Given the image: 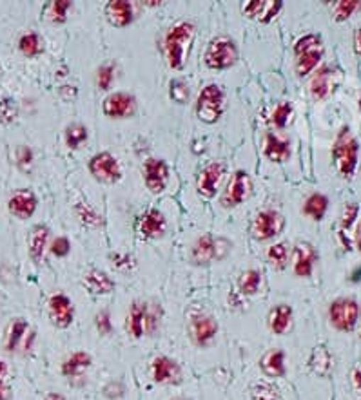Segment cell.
<instances>
[{"mask_svg":"<svg viewBox=\"0 0 361 400\" xmlns=\"http://www.w3.org/2000/svg\"><path fill=\"white\" fill-rule=\"evenodd\" d=\"M193 38L194 25L187 21L178 22V24H174L169 29L164 40V50L171 69H184L187 55H189L191 45H193Z\"/></svg>","mask_w":361,"mask_h":400,"instance_id":"1","label":"cell"},{"mask_svg":"<svg viewBox=\"0 0 361 400\" xmlns=\"http://www.w3.org/2000/svg\"><path fill=\"white\" fill-rule=\"evenodd\" d=\"M296 57V73L298 76H307L309 73L316 69L318 64L323 58V42L318 33L304 35L294 44Z\"/></svg>","mask_w":361,"mask_h":400,"instance_id":"2","label":"cell"},{"mask_svg":"<svg viewBox=\"0 0 361 400\" xmlns=\"http://www.w3.org/2000/svg\"><path fill=\"white\" fill-rule=\"evenodd\" d=\"M357 151H360V145H357L352 132H350L349 129H343V131L338 135L336 143H334L333 158L338 172H340L341 176H345V178L352 176L354 171H356Z\"/></svg>","mask_w":361,"mask_h":400,"instance_id":"3","label":"cell"},{"mask_svg":"<svg viewBox=\"0 0 361 400\" xmlns=\"http://www.w3.org/2000/svg\"><path fill=\"white\" fill-rule=\"evenodd\" d=\"M206 66L209 69H229L238 60V50L236 44L229 37H216L207 45L206 55H204Z\"/></svg>","mask_w":361,"mask_h":400,"instance_id":"4","label":"cell"},{"mask_svg":"<svg viewBox=\"0 0 361 400\" xmlns=\"http://www.w3.org/2000/svg\"><path fill=\"white\" fill-rule=\"evenodd\" d=\"M223 105H226V96L220 87L214 84L204 87L196 100L198 120L204 123H216L223 115Z\"/></svg>","mask_w":361,"mask_h":400,"instance_id":"5","label":"cell"},{"mask_svg":"<svg viewBox=\"0 0 361 400\" xmlns=\"http://www.w3.org/2000/svg\"><path fill=\"white\" fill-rule=\"evenodd\" d=\"M229 250L231 243L227 241L226 237H216L207 234V236H201L196 239L193 250H191V259H193L194 265L201 266L214 261V259H223L229 253Z\"/></svg>","mask_w":361,"mask_h":400,"instance_id":"6","label":"cell"},{"mask_svg":"<svg viewBox=\"0 0 361 400\" xmlns=\"http://www.w3.org/2000/svg\"><path fill=\"white\" fill-rule=\"evenodd\" d=\"M360 304L350 297H338L336 301L331 302V307H328L331 324L340 331L354 330L357 319H360Z\"/></svg>","mask_w":361,"mask_h":400,"instance_id":"7","label":"cell"},{"mask_svg":"<svg viewBox=\"0 0 361 400\" xmlns=\"http://www.w3.org/2000/svg\"><path fill=\"white\" fill-rule=\"evenodd\" d=\"M35 331L29 330V324L26 319H13L6 330L4 346L9 353L15 351H26L28 353L33 348Z\"/></svg>","mask_w":361,"mask_h":400,"instance_id":"8","label":"cell"},{"mask_svg":"<svg viewBox=\"0 0 361 400\" xmlns=\"http://www.w3.org/2000/svg\"><path fill=\"white\" fill-rule=\"evenodd\" d=\"M89 171L100 183H116L120 180V165L109 152H99L89 159Z\"/></svg>","mask_w":361,"mask_h":400,"instance_id":"9","label":"cell"},{"mask_svg":"<svg viewBox=\"0 0 361 400\" xmlns=\"http://www.w3.org/2000/svg\"><path fill=\"white\" fill-rule=\"evenodd\" d=\"M250 192H252V181H250L249 174L242 171L236 172L223 190L222 205L226 209H233L236 205L243 203L250 196Z\"/></svg>","mask_w":361,"mask_h":400,"instance_id":"10","label":"cell"},{"mask_svg":"<svg viewBox=\"0 0 361 400\" xmlns=\"http://www.w3.org/2000/svg\"><path fill=\"white\" fill-rule=\"evenodd\" d=\"M285 227L284 216L276 210H263L256 216L255 223H252V236L256 239H271L282 234Z\"/></svg>","mask_w":361,"mask_h":400,"instance_id":"11","label":"cell"},{"mask_svg":"<svg viewBox=\"0 0 361 400\" xmlns=\"http://www.w3.org/2000/svg\"><path fill=\"white\" fill-rule=\"evenodd\" d=\"M48 314L57 328H70L74 319V307L66 294H53L48 301Z\"/></svg>","mask_w":361,"mask_h":400,"instance_id":"12","label":"cell"},{"mask_svg":"<svg viewBox=\"0 0 361 400\" xmlns=\"http://www.w3.org/2000/svg\"><path fill=\"white\" fill-rule=\"evenodd\" d=\"M106 116L113 120H123L135 115L136 100L129 93H113L109 94L102 103Z\"/></svg>","mask_w":361,"mask_h":400,"instance_id":"13","label":"cell"},{"mask_svg":"<svg viewBox=\"0 0 361 400\" xmlns=\"http://www.w3.org/2000/svg\"><path fill=\"white\" fill-rule=\"evenodd\" d=\"M223 176H226V165L222 161L209 164L201 171V174L198 176V192L204 198H214L218 194V187H220V181L223 180Z\"/></svg>","mask_w":361,"mask_h":400,"instance_id":"14","label":"cell"},{"mask_svg":"<svg viewBox=\"0 0 361 400\" xmlns=\"http://www.w3.org/2000/svg\"><path fill=\"white\" fill-rule=\"evenodd\" d=\"M144 181L145 187L152 192V194H162L167 187L169 181V167L162 159H148L144 164Z\"/></svg>","mask_w":361,"mask_h":400,"instance_id":"15","label":"cell"},{"mask_svg":"<svg viewBox=\"0 0 361 400\" xmlns=\"http://www.w3.org/2000/svg\"><path fill=\"white\" fill-rule=\"evenodd\" d=\"M218 323L216 319L207 314H198L191 319L189 323V335L194 344L198 346H206L216 337Z\"/></svg>","mask_w":361,"mask_h":400,"instance_id":"16","label":"cell"},{"mask_svg":"<svg viewBox=\"0 0 361 400\" xmlns=\"http://www.w3.org/2000/svg\"><path fill=\"white\" fill-rule=\"evenodd\" d=\"M284 8L279 0H250L243 4V15L262 24H269Z\"/></svg>","mask_w":361,"mask_h":400,"instance_id":"17","label":"cell"},{"mask_svg":"<svg viewBox=\"0 0 361 400\" xmlns=\"http://www.w3.org/2000/svg\"><path fill=\"white\" fill-rule=\"evenodd\" d=\"M149 323V304L148 302L136 301L129 307L128 317H126V330L133 339H142L148 333Z\"/></svg>","mask_w":361,"mask_h":400,"instance_id":"18","label":"cell"},{"mask_svg":"<svg viewBox=\"0 0 361 400\" xmlns=\"http://www.w3.org/2000/svg\"><path fill=\"white\" fill-rule=\"evenodd\" d=\"M152 379L158 384H180L182 370L171 357H156L152 360Z\"/></svg>","mask_w":361,"mask_h":400,"instance_id":"19","label":"cell"},{"mask_svg":"<svg viewBox=\"0 0 361 400\" xmlns=\"http://www.w3.org/2000/svg\"><path fill=\"white\" fill-rule=\"evenodd\" d=\"M37 196L31 190H17L9 198L8 209L13 216L21 217V219H29L37 210Z\"/></svg>","mask_w":361,"mask_h":400,"instance_id":"20","label":"cell"},{"mask_svg":"<svg viewBox=\"0 0 361 400\" xmlns=\"http://www.w3.org/2000/svg\"><path fill=\"white\" fill-rule=\"evenodd\" d=\"M165 217L158 210H148L144 216L138 221V232L144 239H155V237H162L165 234Z\"/></svg>","mask_w":361,"mask_h":400,"instance_id":"21","label":"cell"},{"mask_svg":"<svg viewBox=\"0 0 361 400\" xmlns=\"http://www.w3.org/2000/svg\"><path fill=\"white\" fill-rule=\"evenodd\" d=\"M263 152L271 161L274 164H282V161H287L289 156H291V142L285 136L274 135V132H269L265 136V147Z\"/></svg>","mask_w":361,"mask_h":400,"instance_id":"22","label":"cell"},{"mask_svg":"<svg viewBox=\"0 0 361 400\" xmlns=\"http://www.w3.org/2000/svg\"><path fill=\"white\" fill-rule=\"evenodd\" d=\"M106 18L115 28H126L133 22V4L128 0H111V2H107Z\"/></svg>","mask_w":361,"mask_h":400,"instance_id":"23","label":"cell"},{"mask_svg":"<svg viewBox=\"0 0 361 400\" xmlns=\"http://www.w3.org/2000/svg\"><path fill=\"white\" fill-rule=\"evenodd\" d=\"M84 288L93 295H106L115 290V282H113V279L109 275L104 274L102 270L91 268L84 275Z\"/></svg>","mask_w":361,"mask_h":400,"instance_id":"24","label":"cell"},{"mask_svg":"<svg viewBox=\"0 0 361 400\" xmlns=\"http://www.w3.org/2000/svg\"><path fill=\"white\" fill-rule=\"evenodd\" d=\"M316 261V250L309 243H300L294 248V274L298 278H309Z\"/></svg>","mask_w":361,"mask_h":400,"instance_id":"25","label":"cell"},{"mask_svg":"<svg viewBox=\"0 0 361 400\" xmlns=\"http://www.w3.org/2000/svg\"><path fill=\"white\" fill-rule=\"evenodd\" d=\"M48 237H50V230L44 225H37L31 229L28 239V248H29V258L31 261L40 265L44 261L45 246H48Z\"/></svg>","mask_w":361,"mask_h":400,"instance_id":"26","label":"cell"},{"mask_svg":"<svg viewBox=\"0 0 361 400\" xmlns=\"http://www.w3.org/2000/svg\"><path fill=\"white\" fill-rule=\"evenodd\" d=\"M269 328L272 333L284 335L292 328V308L289 304H278L269 312Z\"/></svg>","mask_w":361,"mask_h":400,"instance_id":"27","label":"cell"},{"mask_svg":"<svg viewBox=\"0 0 361 400\" xmlns=\"http://www.w3.org/2000/svg\"><path fill=\"white\" fill-rule=\"evenodd\" d=\"M260 367L267 377L278 379L285 375V353L282 350H269L263 353L260 360Z\"/></svg>","mask_w":361,"mask_h":400,"instance_id":"28","label":"cell"},{"mask_svg":"<svg viewBox=\"0 0 361 400\" xmlns=\"http://www.w3.org/2000/svg\"><path fill=\"white\" fill-rule=\"evenodd\" d=\"M91 362H93V359L87 351H74L62 364V373L70 379H77V377H82L86 373Z\"/></svg>","mask_w":361,"mask_h":400,"instance_id":"29","label":"cell"},{"mask_svg":"<svg viewBox=\"0 0 361 400\" xmlns=\"http://www.w3.org/2000/svg\"><path fill=\"white\" fill-rule=\"evenodd\" d=\"M334 84H336V80H334V73L328 69V67L318 71V73L314 74V78L311 80L312 96H314L316 100L327 98L328 94L333 93Z\"/></svg>","mask_w":361,"mask_h":400,"instance_id":"30","label":"cell"},{"mask_svg":"<svg viewBox=\"0 0 361 400\" xmlns=\"http://www.w3.org/2000/svg\"><path fill=\"white\" fill-rule=\"evenodd\" d=\"M309 366L312 367V372L318 373V375H327L333 367V357H331V351L325 346H318L312 351L311 360H309Z\"/></svg>","mask_w":361,"mask_h":400,"instance_id":"31","label":"cell"},{"mask_svg":"<svg viewBox=\"0 0 361 400\" xmlns=\"http://www.w3.org/2000/svg\"><path fill=\"white\" fill-rule=\"evenodd\" d=\"M327 209H328L327 196H323V194H320V192L309 196L307 201L304 203V214H307L309 217H312V219H316V221L323 219Z\"/></svg>","mask_w":361,"mask_h":400,"instance_id":"32","label":"cell"},{"mask_svg":"<svg viewBox=\"0 0 361 400\" xmlns=\"http://www.w3.org/2000/svg\"><path fill=\"white\" fill-rule=\"evenodd\" d=\"M71 6L73 4H71L70 0H55V2H50L44 8V18H48L51 24H62V22H66L67 11H70Z\"/></svg>","mask_w":361,"mask_h":400,"instance_id":"33","label":"cell"},{"mask_svg":"<svg viewBox=\"0 0 361 400\" xmlns=\"http://www.w3.org/2000/svg\"><path fill=\"white\" fill-rule=\"evenodd\" d=\"M260 286H262V275H260L258 270H247L240 275L238 288L243 295L258 294Z\"/></svg>","mask_w":361,"mask_h":400,"instance_id":"34","label":"cell"},{"mask_svg":"<svg viewBox=\"0 0 361 400\" xmlns=\"http://www.w3.org/2000/svg\"><path fill=\"white\" fill-rule=\"evenodd\" d=\"M357 9H361L360 0H340V2H336V4H334L333 18L336 22L349 21L354 13L357 11Z\"/></svg>","mask_w":361,"mask_h":400,"instance_id":"35","label":"cell"},{"mask_svg":"<svg viewBox=\"0 0 361 400\" xmlns=\"http://www.w3.org/2000/svg\"><path fill=\"white\" fill-rule=\"evenodd\" d=\"M18 50L26 57H37L42 51V40L37 33H26L18 40Z\"/></svg>","mask_w":361,"mask_h":400,"instance_id":"36","label":"cell"},{"mask_svg":"<svg viewBox=\"0 0 361 400\" xmlns=\"http://www.w3.org/2000/svg\"><path fill=\"white\" fill-rule=\"evenodd\" d=\"M267 258H269V263H271L274 268L284 270L289 263L287 245H284V243H276V245H272L271 248H269V252H267Z\"/></svg>","mask_w":361,"mask_h":400,"instance_id":"37","label":"cell"},{"mask_svg":"<svg viewBox=\"0 0 361 400\" xmlns=\"http://www.w3.org/2000/svg\"><path fill=\"white\" fill-rule=\"evenodd\" d=\"M87 139V129L82 123H71L66 129V143L70 149H78Z\"/></svg>","mask_w":361,"mask_h":400,"instance_id":"38","label":"cell"},{"mask_svg":"<svg viewBox=\"0 0 361 400\" xmlns=\"http://www.w3.org/2000/svg\"><path fill=\"white\" fill-rule=\"evenodd\" d=\"M77 216L86 227L102 225V217H100V214L96 212L95 209H91V207H87V205H84V203L77 205Z\"/></svg>","mask_w":361,"mask_h":400,"instance_id":"39","label":"cell"},{"mask_svg":"<svg viewBox=\"0 0 361 400\" xmlns=\"http://www.w3.org/2000/svg\"><path fill=\"white\" fill-rule=\"evenodd\" d=\"M292 116H294V109H292L291 103L285 102V103H279V105L276 107L271 120L276 127H285V125H289V122L292 120Z\"/></svg>","mask_w":361,"mask_h":400,"instance_id":"40","label":"cell"},{"mask_svg":"<svg viewBox=\"0 0 361 400\" xmlns=\"http://www.w3.org/2000/svg\"><path fill=\"white\" fill-rule=\"evenodd\" d=\"M252 400H278L279 393L272 384H256L252 386Z\"/></svg>","mask_w":361,"mask_h":400,"instance_id":"41","label":"cell"},{"mask_svg":"<svg viewBox=\"0 0 361 400\" xmlns=\"http://www.w3.org/2000/svg\"><path fill=\"white\" fill-rule=\"evenodd\" d=\"M113 78H115V66L113 64H107V66H102L99 69V74H96V84L102 91H107L111 87Z\"/></svg>","mask_w":361,"mask_h":400,"instance_id":"42","label":"cell"},{"mask_svg":"<svg viewBox=\"0 0 361 400\" xmlns=\"http://www.w3.org/2000/svg\"><path fill=\"white\" fill-rule=\"evenodd\" d=\"M169 91H171V98L177 103H184L189 98V87H187L185 82H182V80H172L171 89Z\"/></svg>","mask_w":361,"mask_h":400,"instance_id":"43","label":"cell"},{"mask_svg":"<svg viewBox=\"0 0 361 400\" xmlns=\"http://www.w3.org/2000/svg\"><path fill=\"white\" fill-rule=\"evenodd\" d=\"M17 116V105L13 100H2L0 102V123H11Z\"/></svg>","mask_w":361,"mask_h":400,"instance_id":"44","label":"cell"},{"mask_svg":"<svg viewBox=\"0 0 361 400\" xmlns=\"http://www.w3.org/2000/svg\"><path fill=\"white\" fill-rule=\"evenodd\" d=\"M51 252H53V256H57V258H66L67 253L71 252L70 239H67L66 236L57 237L53 241V245H51Z\"/></svg>","mask_w":361,"mask_h":400,"instance_id":"45","label":"cell"},{"mask_svg":"<svg viewBox=\"0 0 361 400\" xmlns=\"http://www.w3.org/2000/svg\"><path fill=\"white\" fill-rule=\"evenodd\" d=\"M357 212H360V207L356 203L347 205L343 210V217H341V229H350L354 221H356Z\"/></svg>","mask_w":361,"mask_h":400,"instance_id":"46","label":"cell"},{"mask_svg":"<svg viewBox=\"0 0 361 400\" xmlns=\"http://www.w3.org/2000/svg\"><path fill=\"white\" fill-rule=\"evenodd\" d=\"M96 330H99L100 335H109L111 333L113 326H111V317H109V312H100L95 319Z\"/></svg>","mask_w":361,"mask_h":400,"instance_id":"47","label":"cell"},{"mask_svg":"<svg viewBox=\"0 0 361 400\" xmlns=\"http://www.w3.org/2000/svg\"><path fill=\"white\" fill-rule=\"evenodd\" d=\"M15 158H17V165L21 168H28L33 161V152L29 147H18L17 152H15Z\"/></svg>","mask_w":361,"mask_h":400,"instance_id":"48","label":"cell"},{"mask_svg":"<svg viewBox=\"0 0 361 400\" xmlns=\"http://www.w3.org/2000/svg\"><path fill=\"white\" fill-rule=\"evenodd\" d=\"M104 393L109 399H120L123 395V386L120 382H109L106 386V389H104Z\"/></svg>","mask_w":361,"mask_h":400,"instance_id":"49","label":"cell"},{"mask_svg":"<svg viewBox=\"0 0 361 400\" xmlns=\"http://www.w3.org/2000/svg\"><path fill=\"white\" fill-rule=\"evenodd\" d=\"M113 261H115L116 268L120 270H131L133 265H135V261H133L129 256H122V253H118V256H113Z\"/></svg>","mask_w":361,"mask_h":400,"instance_id":"50","label":"cell"},{"mask_svg":"<svg viewBox=\"0 0 361 400\" xmlns=\"http://www.w3.org/2000/svg\"><path fill=\"white\" fill-rule=\"evenodd\" d=\"M354 51L361 57V28L357 29L356 35H354Z\"/></svg>","mask_w":361,"mask_h":400,"instance_id":"51","label":"cell"},{"mask_svg":"<svg viewBox=\"0 0 361 400\" xmlns=\"http://www.w3.org/2000/svg\"><path fill=\"white\" fill-rule=\"evenodd\" d=\"M0 400H9V388L4 380H0Z\"/></svg>","mask_w":361,"mask_h":400,"instance_id":"52","label":"cell"},{"mask_svg":"<svg viewBox=\"0 0 361 400\" xmlns=\"http://www.w3.org/2000/svg\"><path fill=\"white\" fill-rule=\"evenodd\" d=\"M6 375H8V364L0 359V380H4Z\"/></svg>","mask_w":361,"mask_h":400,"instance_id":"53","label":"cell"},{"mask_svg":"<svg viewBox=\"0 0 361 400\" xmlns=\"http://www.w3.org/2000/svg\"><path fill=\"white\" fill-rule=\"evenodd\" d=\"M44 400H66V399H64V395H60V393H48Z\"/></svg>","mask_w":361,"mask_h":400,"instance_id":"54","label":"cell"},{"mask_svg":"<svg viewBox=\"0 0 361 400\" xmlns=\"http://www.w3.org/2000/svg\"><path fill=\"white\" fill-rule=\"evenodd\" d=\"M352 379H354V384H356V388H361V372H360V370H356V372L352 373Z\"/></svg>","mask_w":361,"mask_h":400,"instance_id":"55","label":"cell"},{"mask_svg":"<svg viewBox=\"0 0 361 400\" xmlns=\"http://www.w3.org/2000/svg\"><path fill=\"white\" fill-rule=\"evenodd\" d=\"M356 245H357V250L361 252V225L360 229H357V236H356Z\"/></svg>","mask_w":361,"mask_h":400,"instance_id":"56","label":"cell"},{"mask_svg":"<svg viewBox=\"0 0 361 400\" xmlns=\"http://www.w3.org/2000/svg\"><path fill=\"white\" fill-rule=\"evenodd\" d=\"M177 400H187V399H177Z\"/></svg>","mask_w":361,"mask_h":400,"instance_id":"57","label":"cell"}]
</instances>
